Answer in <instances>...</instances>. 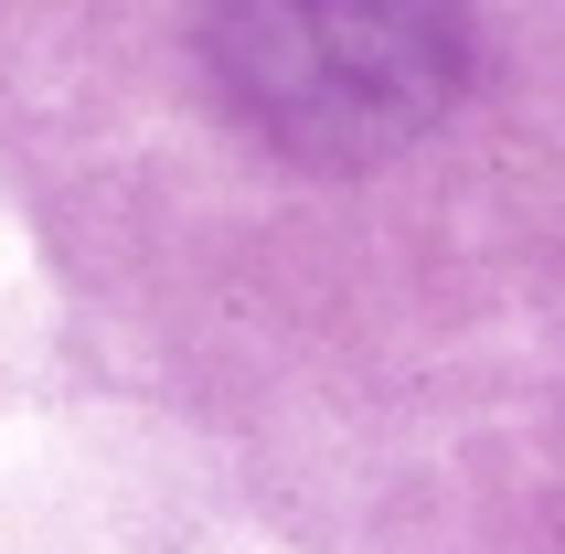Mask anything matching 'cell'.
<instances>
[{"label":"cell","instance_id":"cell-1","mask_svg":"<svg viewBox=\"0 0 565 554\" xmlns=\"http://www.w3.org/2000/svg\"><path fill=\"white\" fill-rule=\"evenodd\" d=\"M203 54L256 139H278L288 160H320V171L406 150L470 75V43L448 11H384V0L224 11Z\"/></svg>","mask_w":565,"mask_h":554}]
</instances>
